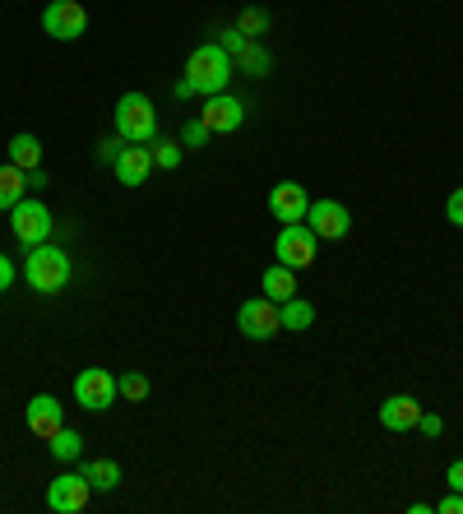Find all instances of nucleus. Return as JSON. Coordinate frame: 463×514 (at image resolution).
<instances>
[{"label": "nucleus", "mask_w": 463, "mask_h": 514, "mask_svg": "<svg viewBox=\"0 0 463 514\" xmlns=\"http://www.w3.org/2000/svg\"><path fill=\"white\" fill-rule=\"evenodd\" d=\"M232 56H227L218 42H204V47H195L186 56V79L195 93H204V98H213V93H227L232 88Z\"/></svg>", "instance_id": "obj_1"}, {"label": "nucleus", "mask_w": 463, "mask_h": 514, "mask_svg": "<svg viewBox=\"0 0 463 514\" xmlns=\"http://www.w3.org/2000/svg\"><path fill=\"white\" fill-rule=\"evenodd\" d=\"M24 278H28V288L38 292V297H51V292H61L65 283H70V255H65L61 246H51V241L28 246Z\"/></svg>", "instance_id": "obj_2"}, {"label": "nucleus", "mask_w": 463, "mask_h": 514, "mask_svg": "<svg viewBox=\"0 0 463 514\" xmlns=\"http://www.w3.org/2000/svg\"><path fill=\"white\" fill-rule=\"evenodd\" d=\"M112 121H116V135L126 144H153L158 139V112H153V102L144 93H121Z\"/></svg>", "instance_id": "obj_3"}, {"label": "nucleus", "mask_w": 463, "mask_h": 514, "mask_svg": "<svg viewBox=\"0 0 463 514\" xmlns=\"http://www.w3.org/2000/svg\"><path fill=\"white\" fill-rule=\"evenodd\" d=\"M315 232L306 223H283V232H278L274 241V260L288 264V269H311L315 264Z\"/></svg>", "instance_id": "obj_4"}, {"label": "nucleus", "mask_w": 463, "mask_h": 514, "mask_svg": "<svg viewBox=\"0 0 463 514\" xmlns=\"http://www.w3.org/2000/svg\"><path fill=\"white\" fill-rule=\"evenodd\" d=\"M42 28H47V38H56V42H75L88 33V10L79 0H51L47 10H42Z\"/></svg>", "instance_id": "obj_5"}, {"label": "nucleus", "mask_w": 463, "mask_h": 514, "mask_svg": "<svg viewBox=\"0 0 463 514\" xmlns=\"http://www.w3.org/2000/svg\"><path fill=\"white\" fill-rule=\"evenodd\" d=\"M93 501V482L84 473H56L47 482V510L56 514H79Z\"/></svg>", "instance_id": "obj_6"}, {"label": "nucleus", "mask_w": 463, "mask_h": 514, "mask_svg": "<svg viewBox=\"0 0 463 514\" xmlns=\"http://www.w3.org/2000/svg\"><path fill=\"white\" fill-rule=\"evenodd\" d=\"M116 376L112 371H102V366H88V371H79L75 376V399L79 408H88V413H107L116 403Z\"/></svg>", "instance_id": "obj_7"}, {"label": "nucleus", "mask_w": 463, "mask_h": 514, "mask_svg": "<svg viewBox=\"0 0 463 514\" xmlns=\"http://www.w3.org/2000/svg\"><path fill=\"white\" fill-rule=\"evenodd\" d=\"M10 227L24 246H42V241H51V209L42 200H28L24 195V200L10 209Z\"/></svg>", "instance_id": "obj_8"}, {"label": "nucleus", "mask_w": 463, "mask_h": 514, "mask_svg": "<svg viewBox=\"0 0 463 514\" xmlns=\"http://www.w3.org/2000/svg\"><path fill=\"white\" fill-rule=\"evenodd\" d=\"M237 329L246 334V339H274V334H283V320H278V301H269V297L241 301Z\"/></svg>", "instance_id": "obj_9"}, {"label": "nucleus", "mask_w": 463, "mask_h": 514, "mask_svg": "<svg viewBox=\"0 0 463 514\" xmlns=\"http://www.w3.org/2000/svg\"><path fill=\"white\" fill-rule=\"evenodd\" d=\"M306 227H311L320 241H343L352 232V214L338 200H315L306 209Z\"/></svg>", "instance_id": "obj_10"}, {"label": "nucleus", "mask_w": 463, "mask_h": 514, "mask_svg": "<svg viewBox=\"0 0 463 514\" xmlns=\"http://www.w3.org/2000/svg\"><path fill=\"white\" fill-rule=\"evenodd\" d=\"M200 121L209 126V135H232L246 121V102L232 98V93H213V98H204Z\"/></svg>", "instance_id": "obj_11"}, {"label": "nucleus", "mask_w": 463, "mask_h": 514, "mask_svg": "<svg viewBox=\"0 0 463 514\" xmlns=\"http://www.w3.org/2000/svg\"><path fill=\"white\" fill-rule=\"evenodd\" d=\"M24 417H28V431H33L38 440H51L65 427V408H61V399H51V394H33L28 408H24Z\"/></svg>", "instance_id": "obj_12"}, {"label": "nucleus", "mask_w": 463, "mask_h": 514, "mask_svg": "<svg viewBox=\"0 0 463 514\" xmlns=\"http://www.w3.org/2000/svg\"><path fill=\"white\" fill-rule=\"evenodd\" d=\"M306 209H311V200H306V186H297V181H278L269 190V214L278 223H306Z\"/></svg>", "instance_id": "obj_13"}, {"label": "nucleus", "mask_w": 463, "mask_h": 514, "mask_svg": "<svg viewBox=\"0 0 463 514\" xmlns=\"http://www.w3.org/2000/svg\"><path fill=\"white\" fill-rule=\"evenodd\" d=\"M112 167H116V181H121V186H144L153 172V149L149 144H130V149L116 153Z\"/></svg>", "instance_id": "obj_14"}, {"label": "nucleus", "mask_w": 463, "mask_h": 514, "mask_svg": "<svg viewBox=\"0 0 463 514\" xmlns=\"http://www.w3.org/2000/svg\"><path fill=\"white\" fill-rule=\"evenodd\" d=\"M422 403L413 399V394H394V399L380 403V427L385 431H413L417 422H422Z\"/></svg>", "instance_id": "obj_15"}, {"label": "nucleus", "mask_w": 463, "mask_h": 514, "mask_svg": "<svg viewBox=\"0 0 463 514\" xmlns=\"http://www.w3.org/2000/svg\"><path fill=\"white\" fill-rule=\"evenodd\" d=\"M260 288H264V297L269 301H288V297H297V269H288V264H269L264 269V278H260Z\"/></svg>", "instance_id": "obj_16"}, {"label": "nucleus", "mask_w": 463, "mask_h": 514, "mask_svg": "<svg viewBox=\"0 0 463 514\" xmlns=\"http://www.w3.org/2000/svg\"><path fill=\"white\" fill-rule=\"evenodd\" d=\"M24 195H28V172H19L14 163H5L0 167V214H10Z\"/></svg>", "instance_id": "obj_17"}, {"label": "nucleus", "mask_w": 463, "mask_h": 514, "mask_svg": "<svg viewBox=\"0 0 463 514\" xmlns=\"http://www.w3.org/2000/svg\"><path fill=\"white\" fill-rule=\"evenodd\" d=\"M84 477L93 482V491H116L121 487V464L116 459H84Z\"/></svg>", "instance_id": "obj_18"}, {"label": "nucleus", "mask_w": 463, "mask_h": 514, "mask_svg": "<svg viewBox=\"0 0 463 514\" xmlns=\"http://www.w3.org/2000/svg\"><path fill=\"white\" fill-rule=\"evenodd\" d=\"M47 454L56 459V464H75L79 454H84V436H79V431H70V427H61L56 436L47 440Z\"/></svg>", "instance_id": "obj_19"}, {"label": "nucleus", "mask_w": 463, "mask_h": 514, "mask_svg": "<svg viewBox=\"0 0 463 514\" xmlns=\"http://www.w3.org/2000/svg\"><path fill=\"white\" fill-rule=\"evenodd\" d=\"M278 320H283V329H311L315 325V306L311 301H301V297H288V301H278Z\"/></svg>", "instance_id": "obj_20"}, {"label": "nucleus", "mask_w": 463, "mask_h": 514, "mask_svg": "<svg viewBox=\"0 0 463 514\" xmlns=\"http://www.w3.org/2000/svg\"><path fill=\"white\" fill-rule=\"evenodd\" d=\"M10 163L19 167V172H33V167H42V144H38V135H14V139H10Z\"/></svg>", "instance_id": "obj_21"}, {"label": "nucleus", "mask_w": 463, "mask_h": 514, "mask_svg": "<svg viewBox=\"0 0 463 514\" xmlns=\"http://www.w3.org/2000/svg\"><path fill=\"white\" fill-rule=\"evenodd\" d=\"M237 33H241V38H251V42H260L264 33H269V10H260V5H251V10H241Z\"/></svg>", "instance_id": "obj_22"}, {"label": "nucleus", "mask_w": 463, "mask_h": 514, "mask_svg": "<svg viewBox=\"0 0 463 514\" xmlns=\"http://www.w3.org/2000/svg\"><path fill=\"white\" fill-rule=\"evenodd\" d=\"M116 389H121V399L144 403L149 399V376H144V371H121V376H116Z\"/></svg>", "instance_id": "obj_23"}, {"label": "nucleus", "mask_w": 463, "mask_h": 514, "mask_svg": "<svg viewBox=\"0 0 463 514\" xmlns=\"http://www.w3.org/2000/svg\"><path fill=\"white\" fill-rule=\"evenodd\" d=\"M153 167H163V172H176L181 167V139H153Z\"/></svg>", "instance_id": "obj_24"}, {"label": "nucleus", "mask_w": 463, "mask_h": 514, "mask_svg": "<svg viewBox=\"0 0 463 514\" xmlns=\"http://www.w3.org/2000/svg\"><path fill=\"white\" fill-rule=\"evenodd\" d=\"M232 65H241L246 75H264V70H269V56H264L260 42H246V47H241L237 56H232Z\"/></svg>", "instance_id": "obj_25"}, {"label": "nucleus", "mask_w": 463, "mask_h": 514, "mask_svg": "<svg viewBox=\"0 0 463 514\" xmlns=\"http://www.w3.org/2000/svg\"><path fill=\"white\" fill-rule=\"evenodd\" d=\"M204 139H209V126H204L200 116L181 126V149H204Z\"/></svg>", "instance_id": "obj_26"}, {"label": "nucleus", "mask_w": 463, "mask_h": 514, "mask_svg": "<svg viewBox=\"0 0 463 514\" xmlns=\"http://www.w3.org/2000/svg\"><path fill=\"white\" fill-rule=\"evenodd\" d=\"M445 218H450V223H454V227H463V186H459V190H454L450 200H445Z\"/></svg>", "instance_id": "obj_27"}, {"label": "nucleus", "mask_w": 463, "mask_h": 514, "mask_svg": "<svg viewBox=\"0 0 463 514\" xmlns=\"http://www.w3.org/2000/svg\"><path fill=\"white\" fill-rule=\"evenodd\" d=\"M14 278H19L14 260H10V255H0V292H10V288H14Z\"/></svg>", "instance_id": "obj_28"}, {"label": "nucleus", "mask_w": 463, "mask_h": 514, "mask_svg": "<svg viewBox=\"0 0 463 514\" xmlns=\"http://www.w3.org/2000/svg\"><path fill=\"white\" fill-rule=\"evenodd\" d=\"M246 42H251V38H241L237 28H232V33H223V38H218V47H223V51H227V56H237V51H241V47H246Z\"/></svg>", "instance_id": "obj_29"}, {"label": "nucleus", "mask_w": 463, "mask_h": 514, "mask_svg": "<svg viewBox=\"0 0 463 514\" xmlns=\"http://www.w3.org/2000/svg\"><path fill=\"white\" fill-rule=\"evenodd\" d=\"M436 514H463V491H450V496L436 505Z\"/></svg>", "instance_id": "obj_30"}, {"label": "nucleus", "mask_w": 463, "mask_h": 514, "mask_svg": "<svg viewBox=\"0 0 463 514\" xmlns=\"http://www.w3.org/2000/svg\"><path fill=\"white\" fill-rule=\"evenodd\" d=\"M417 427H422V436H431V440H436L440 431H445V422H440L436 413H422V422H417Z\"/></svg>", "instance_id": "obj_31"}, {"label": "nucleus", "mask_w": 463, "mask_h": 514, "mask_svg": "<svg viewBox=\"0 0 463 514\" xmlns=\"http://www.w3.org/2000/svg\"><path fill=\"white\" fill-rule=\"evenodd\" d=\"M445 477H450V491H463V459H454Z\"/></svg>", "instance_id": "obj_32"}]
</instances>
